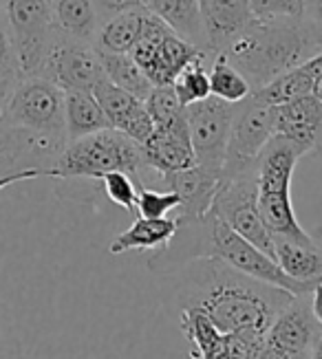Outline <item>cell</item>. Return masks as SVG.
I'll return each mask as SVG.
<instances>
[{"label":"cell","instance_id":"6da1fadb","mask_svg":"<svg viewBox=\"0 0 322 359\" xmlns=\"http://www.w3.org/2000/svg\"><path fill=\"white\" fill-rule=\"evenodd\" d=\"M279 287L243 276L219 258H199L183 267L179 309L206 316L217 331L260 344L276 316L294 300Z\"/></svg>","mask_w":322,"mask_h":359},{"label":"cell","instance_id":"7a4b0ae2","mask_svg":"<svg viewBox=\"0 0 322 359\" xmlns=\"http://www.w3.org/2000/svg\"><path fill=\"white\" fill-rule=\"evenodd\" d=\"M320 53L322 25L302 13L283 18H254L217 55H223L239 69L252 90H258Z\"/></svg>","mask_w":322,"mask_h":359},{"label":"cell","instance_id":"3957f363","mask_svg":"<svg viewBox=\"0 0 322 359\" xmlns=\"http://www.w3.org/2000/svg\"><path fill=\"white\" fill-rule=\"evenodd\" d=\"M300 159L302 152L294 144L281 135H274L256 163V203L260 218L274 238L316 245V241L298 223L294 203H291V179Z\"/></svg>","mask_w":322,"mask_h":359},{"label":"cell","instance_id":"277c9868","mask_svg":"<svg viewBox=\"0 0 322 359\" xmlns=\"http://www.w3.org/2000/svg\"><path fill=\"white\" fill-rule=\"evenodd\" d=\"M109 172H126L140 185H144V172H152L146 165L142 146L115 128L69 142L49 168L47 177L100 181Z\"/></svg>","mask_w":322,"mask_h":359},{"label":"cell","instance_id":"5b68a950","mask_svg":"<svg viewBox=\"0 0 322 359\" xmlns=\"http://www.w3.org/2000/svg\"><path fill=\"white\" fill-rule=\"evenodd\" d=\"M0 119L16 130L67 146L65 90L44 77H22L5 95Z\"/></svg>","mask_w":322,"mask_h":359},{"label":"cell","instance_id":"8992f818","mask_svg":"<svg viewBox=\"0 0 322 359\" xmlns=\"http://www.w3.org/2000/svg\"><path fill=\"white\" fill-rule=\"evenodd\" d=\"M206 233H208V241H206L208 256L219 258L227 267L236 269L243 276H250L258 280V283L279 287L291 295H296V298L311 293L314 285L298 283V280L289 278L271 256H267L252 243L241 238L239 233L232 227H227L212 210L206 214Z\"/></svg>","mask_w":322,"mask_h":359},{"label":"cell","instance_id":"52a82bcc","mask_svg":"<svg viewBox=\"0 0 322 359\" xmlns=\"http://www.w3.org/2000/svg\"><path fill=\"white\" fill-rule=\"evenodd\" d=\"M276 135V106L252 95L234 104V119L229 130L225 163L221 179H236L256 172V163L263 148Z\"/></svg>","mask_w":322,"mask_h":359},{"label":"cell","instance_id":"ba28073f","mask_svg":"<svg viewBox=\"0 0 322 359\" xmlns=\"http://www.w3.org/2000/svg\"><path fill=\"white\" fill-rule=\"evenodd\" d=\"M51 3L53 0H0V13L16 46L22 77L40 73L55 40Z\"/></svg>","mask_w":322,"mask_h":359},{"label":"cell","instance_id":"9c48e42d","mask_svg":"<svg viewBox=\"0 0 322 359\" xmlns=\"http://www.w3.org/2000/svg\"><path fill=\"white\" fill-rule=\"evenodd\" d=\"M201 53L206 51L181 40L157 15L148 13L144 34L130 51V57L146 73L152 86H173L177 75Z\"/></svg>","mask_w":322,"mask_h":359},{"label":"cell","instance_id":"30bf717a","mask_svg":"<svg viewBox=\"0 0 322 359\" xmlns=\"http://www.w3.org/2000/svg\"><path fill=\"white\" fill-rule=\"evenodd\" d=\"M212 212L241 238L274 258V236L260 218L256 203V172L236 179H219Z\"/></svg>","mask_w":322,"mask_h":359},{"label":"cell","instance_id":"8fae6325","mask_svg":"<svg viewBox=\"0 0 322 359\" xmlns=\"http://www.w3.org/2000/svg\"><path fill=\"white\" fill-rule=\"evenodd\" d=\"M234 119V104L208 97L186 106V121L196 165L221 179L225 152Z\"/></svg>","mask_w":322,"mask_h":359},{"label":"cell","instance_id":"7c38bea8","mask_svg":"<svg viewBox=\"0 0 322 359\" xmlns=\"http://www.w3.org/2000/svg\"><path fill=\"white\" fill-rule=\"evenodd\" d=\"M38 77L53 82L65 93L67 90L90 93L106 75L95 44L75 42L55 36Z\"/></svg>","mask_w":322,"mask_h":359},{"label":"cell","instance_id":"4fadbf2b","mask_svg":"<svg viewBox=\"0 0 322 359\" xmlns=\"http://www.w3.org/2000/svg\"><path fill=\"white\" fill-rule=\"evenodd\" d=\"M320 326L311 316L309 295L291 300L267 329L254 359H298L311 353Z\"/></svg>","mask_w":322,"mask_h":359},{"label":"cell","instance_id":"5bb4252c","mask_svg":"<svg viewBox=\"0 0 322 359\" xmlns=\"http://www.w3.org/2000/svg\"><path fill=\"white\" fill-rule=\"evenodd\" d=\"M142 150H144L146 165L157 177L196 165L186 115L155 126V130H152L148 142L142 146Z\"/></svg>","mask_w":322,"mask_h":359},{"label":"cell","instance_id":"9a60e30c","mask_svg":"<svg viewBox=\"0 0 322 359\" xmlns=\"http://www.w3.org/2000/svg\"><path fill=\"white\" fill-rule=\"evenodd\" d=\"M62 148L65 146L47 139L11 128L0 119V177L22 172V170H42L47 177Z\"/></svg>","mask_w":322,"mask_h":359},{"label":"cell","instance_id":"2e32d148","mask_svg":"<svg viewBox=\"0 0 322 359\" xmlns=\"http://www.w3.org/2000/svg\"><path fill=\"white\" fill-rule=\"evenodd\" d=\"M181 331L194 344L201 359H254L260 344L243 335H225L199 311L181 309Z\"/></svg>","mask_w":322,"mask_h":359},{"label":"cell","instance_id":"e0dca14e","mask_svg":"<svg viewBox=\"0 0 322 359\" xmlns=\"http://www.w3.org/2000/svg\"><path fill=\"white\" fill-rule=\"evenodd\" d=\"M276 135L294 144L302 157L322 146V102L314 95L276 106Z\"/></svg>","mask_w":322,"mask_h":359},{"label":"cell","instance_id":"ac0fdd59","mask_svg":"<svg viewBox=\"0 0 322 359\" xmlns=\"http://www.w3.org/2000/svg\"><path fill=\"white\" fill-rule=\"evenodd\" d=\"M159 181L179 194L181 205H179V221H199L203 218L214 203V194H217L219 177L208 172L201 165H192L188 170H179V172H170L159 177Z\"/></svg>","mask_w":322,"mask_h":359},{"label":"cell","instance_id":"d6986e66","mask_svg":"<svg viewBox=\"0 0 322 359\" xmlns=\"http://www.w3.org/2000/svg\"><path fill=\"white\" fill-rule=\"evenodd\" d=\"M210 53H219L254 20L250 0H199Z\"/></svg>","mask_w":322,"mask_h":359},{"label":"cell","instance_id":"ffe728a7","mask_svg":"<svg viewBox=\"0 0 322 359\" xmlns=\"http://www.w3.org/2000/svg\"><path fill=\"white\" fill-rule=\"evenodd\" d=\"M146 9L177 34L181 40L190 42L196 49L210 53L208 31L199 0H148Z\"/></svg>","mask_w":322,"mask_h":359},{"label":"cell","instance_id":"44dd1931","mask_svg":"<svg viewBox=\"0 0 322 359\" xmlns=\"http://www.w3.org/2000/svg\"><path fill=\"white\" fill-rule=\"evenodd\" d=\"M51 9L55 36L95 44L102 20L93 0H53Z\"/></svg>","mask_w":322,"mask_h":359},{"label":"cell","instance_id":"7402d4cb","mask_svg":"<svg viewBox=\"0 0 322 359\" xmlns=\"http://www.w3.org/2000/svg\"><path fill=\"white\" fill-rule=\"evenodd\" d=\"M179 229L177 218H142L137 216L135 223L121 231L117 238L109 245V252L113 256H124L128 252H137V249H144V252H157V249L166 247L173 241V236Z\"/></svg>","mask_w":322,"mask_h":359},{"label":"cell","instance_id":"603a6c76","mask_svg":"<svg viewBox=\"0 0 322 359\" xmlns=\"http://www.w3.org/2000/svg\"><path fill=\"white\" fill-rule=\"evenodd\" d=\"M320 73H322V53L311 57V60H307L304 65L279 75L267 86L254 90V95L260 97L263 102H267V104H271V106L289 104L294 100L311 95L314 84H316Z\"/></svg>","mask_w":322,"mask_h":359},{"label":"cell","instance_id":"cb8c5ba5","mask_svg":"<svg viewBox=\"0 0 322 359\" xmlns=\"http://www.w3.org/2000/svg\"><path fill=\"white\" fill-rule=\"evenodd\" d=\"M148 13L150 11L146 7H140L121 11L113 18L104 20L98 31L95 49L102 53H130L144 34Z\"/></svg>","mask_w":322,"mask_h":359},{"label":"cell","instance_id":"d4e9b609","mask_svg":"<svg viewBox=\"0 0 322 359\" xmlns=\"http://www.w3.org/2000/svg\"><path fill=\"white\" fill-rule=\"evenodd\" d=\"M274 258L281 269L298 283H322V247L274 238Z\"/></svg>","mask_w":322,"mask_h":359},{"label":"cell","instance_id":"484cf974","mask_svg":"<svg viewBox=\"0 0 322 359\" xmlns=\"http://www.w3.org/2000/svg\"><path fill=\"white\" fill-rule=\"evenodd\" d=\"M65 128L67 144L111 128L109 119L102 113L98 100L88 90H67L65 93Z\"/></svg>","mask_w":322,"mask_h":359},{"label":"cell","instance_id":"4316f807","mask_svg":"<svg viewBox=\"0 0 322 359\" xmlns=\"http://www.w3.org/2000/svg\"><path fill=\"white\" fill-rule=\"evenodd\" d=\"M100 60H102L106 80H111L121 90L130 93L133 97L146 102V97L150 95V90L155 86L150 84L146 73L137 67V62L130 57V53H102L100 51Z\"/></svg>","mask_w":322,"mask_h":359},{"label":"cell","instance_id":"83f0119b","mask_svg":"<svg viewBox=\"0 0 322 359\" xmlns=\"http://www.w3.org/2000/svg\"><path fill=\"white\" fill-rule=\"evenodd\" d=\"M210 77V95L227 104H241L252 95V86L245 80L243 73L234 69L223 55L212 53L208 65Z\"/></svg>","mask_w":322,"mask_h":359},{"label":"cell","instance_id":"f1b7e54d","mask_svg":"<svg viewBox=\"0 0 322 359\" xmlns=\"http://www.w3.org/2000/svg\"><path fill=\"white\" fill-rule=\"evenodd\" d=\"M90 93H93V97L98 100L102 113L106 115V119H109L111 128H115V130L124 128L126 121L144 106L142 100H137L130 95V93L121 90L111 80H106V77Z\"/></svg>","mask_w":322,"mask_h":359},{"label":"cell","instance_id":"f546056e","mask_svg":"<svg viewBox=\"0 0 322 359\" xmlns=\"http://www.w3.org/2000/svg\"><path fill=\"white\" fill-rule=\"evenodd\" d=\"M210 57L212 53H201L199 57H194L173 82V88L183 106H190L210 97V77H208Z\"/></svg>","mask_w":322,"mask_h":359},{"label":"cell","instance_id":"4dcf8cb0","mask_svg":"<svg viewBox=\"0 0 322 359\" xmlns=\"http://www.w3.org/2000/svg\"><path fill=\"white\" fill-rule=\"evenodd\" d=\"M181 198L173 190H155L150 185L137 187L135 214L142 218H166L170 212L179 210Z\"/></svg>","mask_w":322,"mask_h":359},{"label":"cell","instance_id":"1f68e13d","mask_svg":"<svg viewBox=\"0 0 322 359\" xmlns=\"http://www.w3.org/2000/svg\"><path fill=\"white\" fill-rule=\"evenodd\" d=\"M144 104H146V111L150 113L152 121H155V126L186 115V106L179 102L173 86H155L150 90V95L146 97Z\"/></svg>","mask_w":322,"mask_h":359},{"label":"cell","instance_id":"d6a6232c","mask_svg":"<svg viewBox=\"0 0 322 359\" xmlns=\"http://www.w3.org/2000/svg\"><path fill=\"white\" fill-rule=\"evenodd\" d=\"M20 80H22V75H20L16 46H13L9 27L3 18V13H0V90L7 95Z\"/></svg>","mask_w":322,"mask_h":359},{"label":"cell","instance_id":"836d02e7","mask_svg":"<svg viewBox=\"0 0 322 359\" xmlns=\"http://www.w3.org/2000/svg\"><path fill=\"white\" fill-rule=\"evenodd\" d=\"M100 181H102V187H104V192L111 203H115V205H119L126 212H135L137 187H140V183H137L130 175L109 172V175H104Z\"/></svg>","mask_w":322,"mask_h":359},{"label":"cell","instance_id":"e575fe53","mask_svg":"<svg viewBox=\"0 0 322 359\" xmlns=\"http://www.w3.org/2000/svg\"><path fill=\"white\" fill-rule=\"evenodd\" d=\"M254 18H283V15H302L296 0H250Z\"/></svg>","mask_w":322,"mask_h":359},{"label":"cell","instance_id":"d590c367","mask_svg":"<svg viewBox=\"0 0 322 359\" xmlns=\"http://www.w3.org/2000/svg\"><path fill=\"white\" fill-rule=\"evenodd\" d=\"M95 9L100 13V20H109L113 15L121 13V11H128V9H140L146 7L148 0H93Z\"/></svg>","mask_w":322,"mask_h":359},{"label":"cell","instance_id":"8d00e7d4","mask_svg":"<svg viewBox=\"0 0 322 359\" xmlns=\"http://www.w3.org/2000/svg\"><path fill=\"white\" fill-rule=\"evenodd\" d=\"M38 177H44L42 170H22V172L5 175V177H0V192H3L5 187H9V185H16V183H22V181H32V179H38Z\"/></svg>","mask_w":322,"mask_h":359},{"label":"cell","instance_id":"74e56055","mask_svg":"<svg viewBox=\"0 0 322 359\" xmlns=\"http://www.w3.org/2000/svg\"><path fill=\"white\" fill-rule=\"evenodd\" d=\"M309 309H311V316L318 322V326L322 329V283L314 285L311 293H309Z\"/></svg>","mask_w":322,"mask_h":359},{"label":"cell","instance_id":"f35d334b","mask_svg":"<svg viewBox=\"0 0 322 359\" xmlns=\"http://www.w3.org/2000/svg\"><path fill=\"white\" fill-rule=\"evenodd\" d=\"M302 13H304L309 20L322 25V0H304V9H302Z\"/></svg>","mask_w":322,"mask_h":359},{"label":"cell","instance_id":"ab89813d","mask_svg":"<svg viewBox=\"0 0 322 359\" xmlns=\"http://www.w3.org/2000/svg\"><path fill=\"white\" fill-rule=\"evenodd\" d=\"M309 359H322V329L314 341V346H311V353H309Z\"/></svg>","mask_w":322,"mask_h":359},{"label":"cell","instance_id":"60d3db41","mask_svg":"<svg viewBox=\"0 0 322 359\" xmlns=\"http://www.w3.org/2000/svg\"><path fill=\"white\" fill-rule=\"evenodd\" d=\"M314 97H318L320 102H322V73L318 75V80H316V84H314V93H311Z\"/></svg>","mask_w":322,"mask_h":359},{"label":"cell","instance_id":"b9f144b4","mask_svg":"<svg viewBox=\"0 0 322 359\" xmlns=\"http://www.w3.org/2000/svg\"><path fill=\"white\" fill-rule=\"evenodd\" d=\"M3 102H5V93L0 90V108H3Z\"/></svg>","mask_w":322,"mask_h":359},{"label":"cell","instance_id":"7bdbcfd3","mask_svg":"<svg viewBox=\"0 0 322 359\" xmlns=\"http://www.w3.org/2000/svg\"><path fill=\"white\" fill-rule=\"evenodd\" d=\"M296 3H298V5H300L302 9H304V0H296Z\"/></svg>","mask_w":322,"mask_h":359},{"label":"cell","instance_id":"ee69618b","mask_svg":"<svg viewBox=\"0 0 322 359\" xmlns=\"http://www.w3.org/2000/svg\"><path fill=\"white\" fill-rule=\"evenodd\" d=\"M298 359H309V355H304V357H298Z\"/></svg>","mask_w":322,"mask_h":359}]
</instances>
